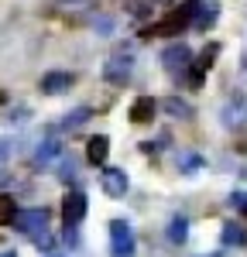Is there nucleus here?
Masks as SVG:
<instances>
[{
  "label": "nucleus",
  "instance_id": "nucleus-1",
  "mask_svg": "<svg viewBox=\"0 0 247 257\" xmlns=\"http://www.w3.org/2000/svg\"><path fill=\"white\" fill-rule=\"evenodd\" d=\"M199 7H203V0H182V4H179V7H175L165 21L151 24V28L144 31V38H175V35H182V28L196 24Z\"/></svg>",
  "mask_w": 247,
  "mask_h": 257
},
{
  "label": "nucleus",
  "instance_id": "nucleus-2",
  "mask_svg": "<svg viewBox=\"0 0 247 257\" xmlns=\"http://www.w3.org/2000/svg\"><path fill=\"white\" fill-rule=\"evenodd\" d=\"M110 257H134V230L127 219H110Z\"/></svg>",
  "mask_w": 247,
  "mask_h": 257
},
{
  "label": "nucleus",
  "instance_id": "nucleus-3",
  "mask_svg": "<svg viewBox=\"0 0 247 257\" xmlns=\"http://www.w3.org/2000/svg\"><path fill=\"white\" fill-rule=\"evenodd\" d=\"M14 230L18 233H28L31 240L41 237L48 230V209H21L18 219H14Z\"/></svg>",
  "mask_w": 247,
  "mask_h": 257
},
{
  "label": "nucleus",
  "instance_id": "nucleus-4",
  "mask_svg": "<svg viewBox=\"0 0 247 257\" xmlns=\"http://www.w3.org/2000/svg\"><path fill=\"white\" fill-rule=\"evenodd\" d=\"M100 189L110 199H120V196H127V189H131V178H127V172H124V168L106 165V168L100 172Z\"/></svg>",
  "mask_w": 247,
  "mask_h": 257
},
{
  "label": "nucleus",
  "instance_id": "nucleus-5",
  "mask_svg": "<svg viewBox=\"0 0 247 257\" xmlns=\"http://www.w3.org/2000/svg\"><path fill=\"white\" fill-rule=\"evenodd\" d=\"M131 65H134V59H131L127 52H117L113 59L103 65V79L113 82V86H127V79H131Z\"/></svg>",
  "mask_w": 247,
  "mask_h": 257
},
{
  "label": "nucleus",
  "instance_id": "nucleus-6",
  "mask_svg": "<svg viewBox=\"0 0 247 257\" xmlns=\"http://www.w3.org/2000/svg\"><path fill=\"white\" fill-rule=\"evenodd\" d=\"M82 216H86V196L76 189V192H69V196L62 199V219H65V226L72 230Z\"/></svg>",
  "mask_w": 247,
  "mask_h": 257
},
{
  "label": "nucleus",
  "instance_id": "nucleus-7",
  "mask_svg": "<svg viewBox=\"0 0 247 257\" xmlns=\"http://www.w3.org/2000/svg\"><path fill=\"white\" fill-rule=\"evenodd\" d=\"M192 62V52H189V45L185 41H175V45H168L162 52V65L168 69V72H179V69H185Z\"/></svg>",
  "mask_w": 247,
  "mask_h": 257
},
{
  "label": "nucleus",
  "instance_id": "nucleus-8",
  "mask_svg": "<svg viewBox=\"0 0 247 257\" xmlns=\"http://www.w3.org/2000/svg\"><path fill=\"white\" fill-rule=\"evenodd\" d=\"M72 72H45L38 82L41 93H48V96H59V93H65V89H72Z\"/></svg>",
  "mask_w": 247,
  "mask_h": 257
},
{
  "label": "nucleus",
  "instance_id": "nucleus-9",
  "mask_svg": "<svg viewBox=\"0 0 247 257\" xmlns=\"http://www.w3.org/2000/svg\"><path fill=\"white\" fill-rule=\"evenodd\" d=\"M216 52H220V45H206L203 52H199V59H196V65H192V76H189V86H203V76H206V69L213 65V59H216Z\"/></svg>",
  "mask_w": 247,
  "mask_h": 257
},
{
  "label": "nucleus",
  "instance_id": "nucleus-10",
  "mask_svg": "<svg viewBox=\"0 0 247 257\" xmlns=\"http://www.w3.org/2000/svg\"><path fill=\"white\" fill-rule=\"evenodd\" d=\"M155 113H158L155 96H138L134 103H131V113H127V117L134 120V123H151V120H155Z\"/></svg>",
  "mask_w": 247,
  "mask_h": 257
},
{
  "label": "nucleus",
  "instance_id": "nucleus-11",
  "mask_svg": "<svg viewBox=\"0 0 247 257\" xmlns=\"http://www.w3.org/2000/svg\"><path fill=\"white\" fill-rule=\"evenodd\" d=\"M106 155H110V138L106 134H93L89 144H86V158L93 161V165H103Z\"/></svg>",
  "mask_w": 247,
  "mask_h": 257
},
{
  "label": "nucleus",
  "instance_id": "nucleus-12",
  "mask_svg": "<svg viewBox=\"0 0 247 257\" xmlns=\"http://www.w3.org/2000/svg\"><path fill=\"white\" fill-rule=\"evenodd\" d=\"M162 110L168 113V117H175V120H189L192 117V106H189L185 99H179V96H168L162 103Z\"/></svg>",
  "mask_w": 247,
  "mask_h": 257
},
{
  "label": "nucleus",
  "instance_id": "nucleus-13",
  "mask_svg": "<svg viewBox=\"0 0 247 257\" xmlns=\"http://www.w3.org/2000/svg\"><path fill=\"white\" fill-rule=\"evenodd\" d=\"M55 158H62V144L59 141H41L38 151H35V165H48Z\"/></svg>",
  "mask_w": 247,
  "mask_h": 257
},
{
  "label": "nucleus",
  "instance_id": "nucleus-14",
  "mask_svg": "<svg viewBox=\"0 0 247 257\" xmlns=\"http://www.w3.org/2000/svg\"><path fill=\"white\" fill-rule=\"evenodd\" d=\"M93 117V110H89V106H79V110H72V113H65V117H62V131H79L82 123H86V120Z\"/></svg>",
  "mask_w": 247,
  "mask_h": 257
},
{
  "label": "nucleus",
  "instance_id": "nucleus-15",
  "mask_svg": "<svg viewBox=\"0 0 247 257\" xmlns=\"http://www.w3.org/2000/svg\"><path fill=\"white\" fill-rule=\"evenodd\" d=\"M168 240L172 243H185L189 240V219L185 216H172V223H168Z\"/></svg>",
  "mask_w": 247,
  "mask_h": 257
},
{
  "label": "nucleus",
  "instance_id": "nucleus-16",
  "mask_svg": "<svg viewBox=\"0 0 247 257\" xmlns=\"http://www.w3.org/2000/svg\"><path fill=\"white\" fill-rule=\"evenodd\" d=\"M18 202L11 196H0V226H14V219H18Z\"/></svg>",
  "mask_w": 247,
  "mask_h": 257
},
{
  "label": "nucleus",
  "instance_id": "nucleus-17",
  "mask_svg": "<svg viewBox=\"0 0 247 257\" xmlns=\"http://www.w3.org/2000/svg\"><path fill=\"white\" fill-rule=\"evenodd\" d=\"M244 226H237V223H226L223 226V243L226 247H233V243H244Z\"/></svg>",
  "mask_w": 247,
  "mask_h": 257
},
{
  "label": "nucleus",
  "instance_id": "nucleus-18",
  "mask_svg": "<svg viewBox=\"0 0 247 257\" xmlns=\"http://www.w3.org/2000/svg\"><path fill=\"white\" fill-rule=\"evenodd\" d=\"M59 178H62V182H72V178H76V158H69V155H62V168H59Z\"/></svg>",
  "mask_w": 247,
  "mask_h": 257
},
{
  "label": "nucleus",
  "instance_id": "nucleus-19",
  "mask_svg": "<svg viewBox=\"0 0 247 257\" xmlns=\"http://www.w3.org/2000/svg\"><path fill=\"white\" fill-rule=\"evenodd\" d=\"M216 21V7H199V14H196V28H209Z\"/></svg>",
  "mask_w": 247,
  "mask_h": 257
},
{
  "label": "nucleus",
  "instance_id": "nucleus-20",
  "mask_svg": "<svg viewBox=\"0 0 247 257\" xmlns=\"http://www.w3.org/2000/svg\"><path fill=\"white\" fill-rule=\"evenodd\" d=\"M199 165H203V158H196V155H179V168H182V175L196 172Z\"/></svg>",
  "mask_w": 247,
  "mask_h": 257
},
{
  "label": "nucleus",
  "instance_id": "nucleus-21",
  "mask_svg": "<svg viewBox=\"0 0 247 257\" xmlns=\"http://www.w3.org/2000/svg\"><path fill=\"white\" fill-rule=\"evenodd\" d=\"M230 206L240 209V213H247V192H233V196H230Z\"/></svg>",
  "mask_w": 247,
  "mask_h": 257
},
{
  "label": "nucleus",
  "instance_id": "nucleus-22",
  "mask_svg": "<svg viewBox=\"0 0 247 257\" xmlns=\"http://www.w3.org/2000/svg\"><path fill=\"white\" fill-rule=\"evenodd\" d=\"M93 28H96V31H103V35H110L113 21H110V18H96V21H93Z\"/></svg>",
  "mask_w": 247,
  "mask_h": 257
},
{
  "label": "nucleus",
  "instance_id": "nucleus-23",
  "mask_svg": "<svg viewBox=\"0 0 247 257\" xmlns=\"http://www.w3.org/2000/svg\"><path fill=\"white\" fill-rule=\"evenodd\" d=\"M7 155H11V141H7V138H0V161L7 158Z\"/></svg>",
  "mask_w": 247,
  "mask_h": 257
},
{
  "label": "nucleus",
  "instance_id": "nucleus-24",
  "mask_svg": "<svg viewBox=\"0 0 247 257\" xmlns=\"http://www.w3.org/2000/svg\"><path fill=\"white\" fill-rule=\"evenodd\" d=\"M24 117H28V110H14L11 113V123H24Z\"/></svg>",
  "mask_w": 247,
  "mask_h": 257
},
{
  "label": "nucleus",
  "instance_id": "nucleus-25",
  "mask_svg": "<svg viewBox=\"0 0 247 257\" xmlns=\"http://www.w3.org/2000/svg\"><path fill=\"white\" fill-rule=\"evenodd\" d=\"M7 182H11V178H7V172L0 168V185H7Z\"/></svg>",
  "mask_w": 247,
  "mask_h": 257
},
{
  "label": "nucleus",
  "instance_id": "nucleus-26",
  "mask_svg": "<svg viewBox=\"0 0 247 257\" xmlns=\"http://www.w3.org/2000/svg\"><path fill=\"white\" fill-rule=\"evenodd\" d=\"M0 257H18V254H14V250H7V254H0Z\"/></svg>",
  "mask_w": 247,
  "mask_h": 257
},
{
  "label": "nucleus",
  "instance_id": "nucleus-27",
  "mask_svg": "<svg viewBox=\"0 0 247 257\" xmlns=\"http://www.w3.org/2000/svg\"><path fill=\"white\" fill-rule=\"evenodd\" d=\"M4 99H7V96H4V93H0V103H4Z\"/></svg>",
  "mask_w": 247,
  "mask_h": 257
},
{
  "label": "nucleus",
  "instance_id": "nucleus-28",
  "mask_svg": "<svg viewBox=\"0 0 247 257\" xmlns=\"http://www.w3.org/2000/svg\"><path fill=\"white\" fill-rule=\"evenodd\" d=\"M48 257H59V254H48Z\"/></svg>",
  "mask_w": 247,
  "mask_h": 257
}]
</instances>
